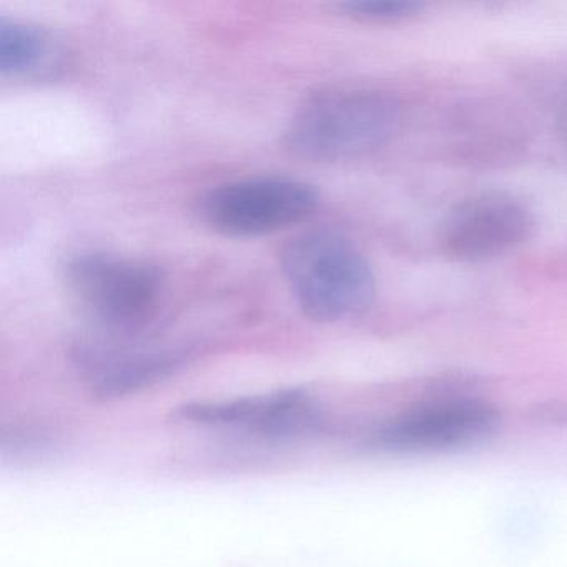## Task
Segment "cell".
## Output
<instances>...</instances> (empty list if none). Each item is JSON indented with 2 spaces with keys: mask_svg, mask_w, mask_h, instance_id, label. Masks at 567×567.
I'll use <instances>...</instances> for the list:
<instances>
[{
  "mask_svg": "<svg viewBox=\"0 0 567 567\" xmlns=\"http://www.w3.org/2000/svg\"><path fill=\"white\" fill-rule=\"evenodd\" d=\"M400 124V102L388 92L328 89L305 99L288 125L285 144L300 157L348 161L390 144Z\"/></svg>",
  "mask_w": 567,
  "mask_h": 567,
  "instance_id": "cell-1",
  "label": "cell"
},
{
  "mask_svg": "<svg viewBox=\"0 0 567 567\" xmlns=\"http://www.w3.org/2000/svg\"><path fill=\"white\" fill-rule=\"evenodd\" d=\"M281 271L301 311L323 323L363 313L377 295L367 258L331 230H308L288 241Z\"/></svg>",
  "mask_w": 567,
  "mask_h": 567,
  "instance_id": "cell-2",
  "label": "cell"
},
{
  "mask_svg": "<svg viewBox=\"0 0 567 567\" xmlns=\"http://www.w3.org/2000/svg\"><path fill=\"white\" fill-rule=\"evenodd\" d=\"M65 284L101 333L135 337L154 321L165 295L162 271L147 261L117 255H75Z\"/></svg>",
  "mask_w": 567,
  "mask_h": 567,
  "instance_id": "cell-3",
  "label": "cell"
},
{
  "mask_svg": "<svg viewBox=\"0 0 567 567\" xmlns=\"http://www.w3.org/2000/svg\"><path fill=\"white\" fill-rule=\"evenodd\" d=\"M318 192L305 182L257 177L228 182L205 192L198 218L228 237H258L300 224L318 207Z\"/></svg>",
  "mask_w": 567,
  "mask_h": 567,
  "instance_id": "cell-4",
  "label": "cell"
},
{
  "mask_svg": "<svg viewBox=\"0 0 567 567\" xmlns=\"http://www.w3.org/2000/svg\"><path fill=\"white\" fill-rule=\"evenodd\" d=\"M536 230L533 210L509 192L489 190L457 202L440 225L437 244L457 264H481L516 250Z\"/></svg>",
  "mask_w": 567,
  "mask_h": 567,
  "instance_id": "cell-5",
  "label": "cell"
},
{
  "mask_svg": "<svg viewBox=\"0 0 567 567\" xmlns=\"http://www.w3.org/2000/svg\"><path fill=\"white\" fill-rule=\"evenodd\" d=\"M497 411L471 398L434 401L400 414L373 434L371 443L393 453H427L467 446L493 433Z\"/></svg>",
  "mask_w": 567,
  "mask_h": 567,
  "instance_id": "cell-6",
  "label": "cell"
},
{
  "mask_svg": "<svg viewBox=\"0 0 567 567\" xmlns=\"http://www.w3.org/2000/svg\"><path fill=\"white\" fill-rule=\"evenodd\" d=\"M178 414L194 423L244 427L265 437L307 436L323 426L317 404L301 390H281L221 403H190L182 406Z\"/></svg>",
  "mask_w": 567,
  "mask_h": 567,
  "instance_id": "cell-7",
  "label": "cell"
},
{
  "mask_svg": "<svg viewBox=\"0 0 567 567\" xmlns=\"http://www.w3.org/2000/svg\"><path fill=\"white\" fill-rule=\"evenodd\" d=\"M79 344L75 360L102 396H121L174 373L181 358L165 351L141 350L125 344L121 334Z\"/></svg>",
  "mask_w": 567,
  "mask_h": 567,
  "instance_id": "cell-8",
  "label": "cell"
},
{
  "mask_svg": "<svg viewBox=\"0 0 567 567\" xmlns=\"http://www.w3.org/2000/svg\"><path fill=\"white\" fill-rule=\"evenodd\" d=\"M59 51L42 29L28 22L0 21V71L11 78H32L54 71Z\"/></svg>",
  "mask_w": 567,
  "mask_h": 567,
  "instance_id": "cell-9",
  "label": "cell"
},
{
  "mask_svg": "<svg viewBox=\"0 0 567 567\" xmlns=\"http://www.w3.org/2000/svg\"><path fill=\"white\" fill-rule=\"evenodd\" d=\"M341 11L358 21L373 24H396L416 18L423 12L424 2L417 0H350L340 6Z\"/></svg>",
  "mask_w": 567,
  "mask_h": 567,
  "instance_id": "cell-10",
  "label": "cell"
},
{
  "mask_svg": "<svg viewBox=\"0 0 567 567\" xmlns=\"http://www.w3.org/2000/svg\"><path fill=\"white\" fill-rule=\"evenodd\" d=\"M554 124H556L557 135L563 142L567 152V85L560 89L557 95L556 107H554Z\"/></svg>",
  "mask_w": 567,
  "mask_h": 567,
  "instance_id": "cell-11",
  "label": "cell"
}]
</instances>
